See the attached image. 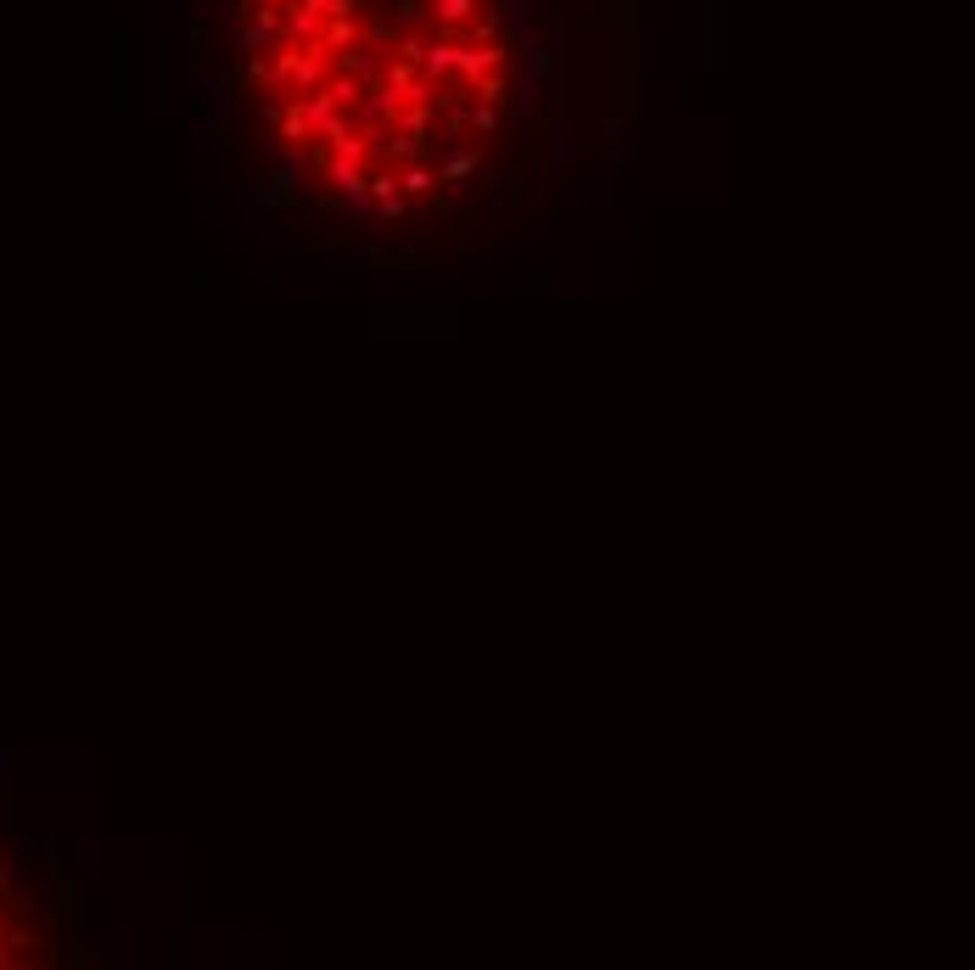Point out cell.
Wrapping results in <instances>:
<instances>
[{"mask_svg": "<svg viewBox=\"0 0 975 970\" xmlns=\"http://www.w3.org/2000/svg\"><path fill=\"white\" fill-rule=\"evenodd\" d=\"M471 169H477V152H454L449 163H443V174H438V180H443V186H460V180H466Z\"/></svg>", "mask_w": 975, "mask_h": 970, "instance_id": "4", "label": "cell"}, {"mask_svg": "<svg viewBox=\"0 0 975 970\" xmlns=\"http://www.w3.org/2000/svg\"><path fill=\"white\" fill-rule=\"evenodd\" d=\"M370 197H376V202H387V197H404V180H398V174H370Z\"/></svg>", "mask_w": 975, "mask_h": 970, "instance_id": "5", "label": "cell"}, {"mask_svg": "<svg viewBox=\"0 0 975 970\" xmlns=\"http://www.w3.org/2000/svg\"><path fill=\"white\" fill-rule=\"evenodd\" d=\"M471 129H477V135H494V129H499V107H494V101H482L477 113H471Z\"/></svg>", "mask_w": 975, "mask_h": 970, "instance_id": "7", "label": "cell"}, {"mask_svg": "<svg viewBox=\"0 0 975 970\" xmlns=\"http://www.w3.org/2000/svg\"><path fill=\"white\" fill-rule=\"evenodd\" d=\"M471 6H477V0H432V17H438V29L449 34V29H460V23L471 17Z\"/></svg>", "mask_w": 975, "mask_h": 970, "instance_id": "2", "label": "cell"}, {"mask_svg": "<svg viewBox=\"0 0 975 970\" xmlns=\"http://www.w3.org/2000/svg\"><path fill=\"white\" fill-rule=\"evenodd\" d=\"M0 892H6V864H0Z\"/></svg>", "mask_w": 975, "mask_h": 970, "instance_id": "9", "label": "cell"}, {"mask_svg": "<svg viewBox=\"0 0 975 970\" xmlns=\"http://www.w3.org/2000/svg\"><path fill=\"white\" fill-rule=\"evenodd\" d=\"M325 186L354 197V191H370V169L365 157H342V152H325Z\"/></svg>", "mask_w": 975, "mask_h": 970, "instance_id": "1", "label": "cell"}, {"mask_svg": "<svg viewBox=\"0 0 975 970\" xmlns=\"http://www.w3.org/2000/svg\"><path fill=\"white\" fill-rule=\"evenodd\" d=\"M398 180H404V197H432V191H438V174L421 169V163H410V169L398 174Z\"/></svg>", "mask_w": 975, "mask_h": 970, "instance_id": "3", "label": "cell"}, {"mask_svg": "<svg viewBox=\"0 0 975 970\" xmlns=\"http://www.w3.org/2000/svg\"><path fill=\"white\" fill-rule=\"evenodd\" d=\"M471 96H477V101H499V96H505V79H499V73H482L477 85H471Z\"/></svg>", "mask_w": 975, "mask_h": 970, "instance_id": "6", "label": "cell"}, {"mask_svg": "<svg viewBox=\"0 0 975 970\" xmlns=\"http://www.w3.org/2000/svg\"><path fill=\"white\" fill-rule=\"evenodd\" d=\"M404 208H410V197H387V202H376V219L393 225V219H404Z\"/></svg>", "mask_w": 975, "mask_h": 970, "instance_id": "8", "label": "cell"}]
</instances>
